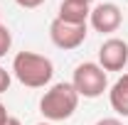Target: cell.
I'll return each mask as SVG.
<instances>
[{"mask_svg": "<svg viewBox=\"0 0 128 125\" xmlns=\"http://www.w3.org/2000/svg\"><path fill=\"white\" fill-rule=\"evenodd\" d=\"M12 76L27 88H44L54 76V64L42 54L20 52L12 59Z\"/></svg>", "mask_w": 128, "mask_h": 125, "instance_id": "cell-1", "label": "cell"}, {"mask_svg": "<svg viewBox=\"0 0 128 125\" xmlns=\"http://www.w3.org/2000/svg\"><path fill=\"white\" fill-rule=\"evenodd\" d=\"M79 106V93L72 83H54L49 91H44L42 101H40V113L47 118L49 123H59V120H69L74 115V110Z\"/></svg>", "mask_w": 128, "mask_h": 125, "instance_id": "cell-2", "label": "cell"}, {"mask_svg": "<svg viewBox=\"0 0 128 125\" xmlns=\"http://www.w3.org/2000/svg\"><path fill=\"white\" fill-rule=\"evenodd\" d=\"M72 86L76 88L79 98H98L104 96V91L108 88V76L106 71L98 66L96 62H84L74 69V76H72Z\"/></svg>", "mask_w": 128, "mask_h": 125, "instance_id": "cell-3", "label": "cell"}, {"mask_svg": "<svg viewBox=\"0 0 128 125\" xmlns=\"http://www.w3.org/2000/svg\"><path fill=\"white\" fill-rule=\"evenodd\" d=\"M49 39L59 49H76L86 39V25H72V22H64L57 17L49 25Z\"/></svg>", "mask_w": 128, "mask_h": 125, "instance_id": "cell-4", "label": "cell"}, {"mask_svg": "<svg viewBox=\"0 0 128 125\" xmlns=\"http://www.w3.org/2000/svg\"><path fill=\"white\" fill-rule=\"evenodd\" d=\"M126 64H128V44L123 39L111 37L98 47V66L104 71H123Z\"/></svg>", "mask_w": 128, "mask_h": 125, "instance_id": "cell-5", "label": "cell"}, {"mask_svg": "<svg viewBox=\"0 0 128 125\" xmlns=\"http://www.w3.org/2000/svg\"><path fill=\"white\" fill-rule=\"evenodd\" d=\"M121 7L116 2H98L96 7H91V15H89V22L96 32H116L121 27Z\"/></svg>", "mask_w": 128, "mask_h": 125, "instance_id": "cell-6", "label": "cell"}, {"mask_svg": "<svg viewBox=\"0 0 128 125\" xmlns=\"http://www.w3.org/2000/svg\"><path fill=\"white\" fill-rule=\"evenodd\" d=\"M91 15V5L84 0H62L59 5V20L72 22V25H86V20Z\"/></svg>", "mask_w": 128, "mask_h": 125, "instance_id": "cell-7", "label": "cell"}, {"mask_svg": "<svg viewBox=\"0 0 128 125\" xmlns=\"http://www.w3.org/2000/svg\"><path fill=\"white\" fill-rule=\"evenodd\" d=\"M108 103H111V108L116 110L118 115L128 118V74H123V76L108 88Z\"/></svg>", "mask_w": 128, "mask_h": 125, "instance_id": "cell-8", "label": "cell"}, {"mask_svg": "<svg viewBox=\"0 0 128 125\" xmlns=\"http://www.w3.org/2000/svg\"><path fill=\"white\" fill-rule=\"evenodd\" d=\"M10 47H12V34H10V30L0 22V59L10 52Z\"/></svg>", "mask_w": 128, "mask_h": 125, "instance_id": "cell-9", "label": "cell"}, {"mask_svg": "<svg viewBox=\"0 0 128 125\" xmlns=\"http://www.w3.org/2000/svg\"><path fill=\"white\" fill-rule=\"evenodd\" d=\"M10 81H12V76H10V71L0 66V93H5V91L10 88Z\"/></svg>", "mask_w": 128, "mask_h": 125, "instance_id": "cell-10", "label": "cell"}, {"mask_svg": "<svg viewBox=\"0 0 128 125\" xmlns=\"http://www.w3.org/2000/svg\"><path fill=\"white\" fill-rule=\"evenodd\" d=\"M20 7H25V10H34V7H40L44 0H15Z\"/></svg>", "mask_w": 128, "mask_h": 125, "instance_id": "cell-11", "label": "cell"}, {"mask_svg": "<svg viewBox=\"0 0 128 125\" xmlns=\"http://www.w3.org/2000/svg\"><path fill=\"white\" fill-rule=\"evenodd\" d=\"M96 125H123V123H121L118 118H101Z\"/></svg>", "mask_w": 128, "mask_h": 125, "instance_id": "cell-12", "label": "cell"}, {"mask_svg": "<svg viewBox=\"0 0 128 125\" xmlns=\"http://www.w3.org/2000/svg\"><path fill=\"white\" fill-rule=\"evenodd\" d=\"M8 118H10V113H8V108H5L2 103H0V125H5V123H8Z\"/></svg>", "mask_w": 128, "mask_h": 125, "instance_id": "cell-13", "label": "cell"}, {"mask_svg": "<svg viewBox=\"0 0 128 125\" xmlns=\"http://www.w3.org/2000/svg\"><path fill=\"white\" fill-rule=\"evenodd\" d=\"M5 125H22V123H20L17 118H12V115H10V118H8V123H5Z\"/></svg>", "mask_w": 128, "mask_h": 125, "instance_id": "cell-14", "label": "cell"}, {"mask_svg": "<svg viewBox=\"0 0 128 125\" xmlns=\"http://www.w3.org/2000/svg\"><path fill=\"white\" fill-rule=\"evenodd\" d=\"M37 125H54V123H37Z\"/></svg>", "mask_w": 128, "mask_h": 125, "instance_id": "cell-15", "label": "cell"}, {"mask_svg": "<svg viewBox=\"0 0 128 125\" xmlns=\"http://www.w3.org/2000/svg\"><path fill=\"white\" fill-rule=\"evenodd\" d=\"M84 2H89V5H91V2H94V0H84Z\"/></svg>", "mask_w": 128, "mask_h": 125, "instance_id": "cell-16", "label": "cell"}]
</instances>
